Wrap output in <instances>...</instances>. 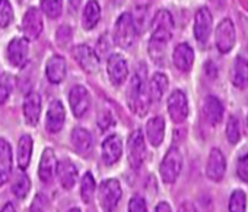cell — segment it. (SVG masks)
Listing matches in <instances>:
<instances>
[{
  "label": "cell",
  "instance_id": "20",
  "mask_svg": "<svg viewBox=\"0 0 248 212\" xmlns=\"http://www.w3.org/2000/svg\"><path fill=\"white\" fill-rule=\"evenodd\" d=\"M28 57V40L27 38H14L8 46V59L11 65L21 67Z\"/></svg>",
  "mask_w": 248,
  "mask_h": 212
},
{
  "label": "cell",
  "instance_id": "2",
  "mask_svg": "<svg viewBox=\"0 0 248 212\" xmlns=\"http://www.w3.org/2000/svg\"><path fill=\"white\" fill-rule=\"evenodd\" d=\"M174 31V19L168 11H158L152 21V38H151V50L158 49L162 50L167 43L171 40Z\"/></svg>",
  "mask_w": 248,
  "mask_h": 212
},
{
  "label": "cell",
  "instance_id": "13",
  "mask_svg": "<svg viewBox=\"0 0 248 212\" xmlns=\"http://www.w3.org/2000/svg\"><path fill=\"white\" fill-rule=\"evenodd\" d=\"M212 24H213V18L212 14L207 8H200L196 14L194 18V37L200 44H206L210 33H212Z\"/></svg>",
  "mask_w": 248,
  "mask_h": 212
},
{
  "label": "cell",
  "instance_id": "11",
  "mask_svg": "<svg viewBox=\"0 0 248 212\" xmlns=\"http://www.w3.org/2000/svg\"><path fill=\"white\" fill-rule=\"evenodd\" d=\"M69 102L75 117H83L91 105V95L82 85H76L69 92Z\"/></svg>",
  "mask_w": 248,
  "mask_h": 212
},
{
  "label": "cell",
  "instance_id": "30",
  "mask_svg": "<svg viewBox=\"0 0 248 212\" xmlns=\"http://www.w3.org/2000/svg\"><path fill=\"white\" fill-rule=\"evenodd\" d=\"M167 89H168V78L164 73H159V72L155 73L151 78V82H149V94H151V98L154 101L162 99V97L167 92Z\"/></svg>",
  "mask_w": 248,
  "mask_h": 212
},
{
  "label": "cell",
  "instance_id": "5",
  "mask_svg": "<svg viewBox=\"0 0 248 212\" xmlns=\"http://www.w3.org/2000/svg\"><path fill=\"white\" fill-rule=\"evenodd\" d=\"M121 196H123V190L118 180L115 179L104 180L98 189V200L104 212H114Z\"/></svg>",
  "mask_w": 248,
  "mask_h": 212
},
{
  "label": "cell",
  "instance_id": "16",
  "mask_svg": "<svg viewBox=\"0 0 248 212\" xmlns=\"http://www.w3.org/2000/svg\"><path fill=\"white\" fill-rule=\"evenodd\" d=\"M57 165H59V161L56 158L54 151L50 148L44 149V152L41 155L40 167H38V176H40L41 181L51 183L54 180V177L57 176Z\"/></svg>",
  "mask_w": 248,
  "mask_h": 212
},
{
  "label": "cell",
  "instance_id": "35",
  "mask_svg": "<svg viewBox=\"0 0 248 212\" xmlns=\"http://www.w3.org/2000/svg\"><path fill=\"white\" fill-rule=\"evenodd\" d=\"M41 9L48 18L56 19L62 15L63 3L62 0H41Z\"/></svg>",
  "mask_w": 248,
  "mask_h": 212
},
{
  "label": "cell",
  "instance_id": "17",
  "mask_svg": "<svg viewBox=\"0 0 248 212\" xmlns=\"http://www.w3.org/2000/svg\"><path fill=\"white\" fill-rule=\"evenodd\" d=\"M223 113L225 110H223L222 101L217 97H213V95L206 97L203 102V117L210 126L219 125L223 119Z\"/></svg>",
  "mask_w": 248,
  "mask_h": 212
},
{
  "label": "cell",
  "instance_id": "42",
  "mask_svg": "<svg viewBox=\"0 0 248 212\" xmlns=\"http://www.w3.org/2000/svg\"><path fill=\"white\" fill-rule=\"evenodd\" d=\"M154 212H172V209H171L170 203H167V202H159V203L156 205V208H155Z\"/></svg>",
  "mask_w": 248,
  "mask_h": 212
},
{
  "label": "cell",
  "instance_id": "44",
  "mask_svg": "<svg viewBox=\"0 0 248 212\" xmlns=\"http://www.w3.org/2000/svg\"><path fill=\"white\" fill-rule=\"evenodd\" d=\"M67 212H80V209H79V208H72V209H69Z\"/></svg>",
  "mask_w": 248,
  "mask_h": 212
},
{
  "label": "cell",
  "instance_id": "21",
  "mask_svg": "<svg viewBox=\"0 0 248 212\" xmlns=\"http://www.w3.org/2000/svg\"><path fill=\"white\" fill-rule=\"evenodd\" d=\"M172 62L175 67L181 72H188L194 63V51L187 43H181L174 49Z\"/></svg>",
  "mask_w": 248,
  "mask_h": 212
},
{
  "label": "cell",
  "instance_id": "27",
  "mask_svg": "<svg viewBox=\"0 0 248 212\" xmlns=\"http://www.w3.org/2000/svg\"><path fill=\"white\" fill-rule=\"evenodd\" d=\"M232 83L238 89H245L248 86V59L238 56L232 69Z\"/></svg>",
  "mask_w": 248,
  "mask_h": 212
},
{
  "label": "cell",
  "instance_id": "31",
  "mask_svg": "<svg viewBox=\"0 0 248 212\" xmlns=\"http://www.w3.org/2000/svg\"><path fill=\"white\" fill-rule=\"evenodd\" d=\"M229 212H247V195L244 190H233L229 196L228 202Z\"/></svg>",
  "mask_w": 248,
  "mask_h": 212
},
{
  "label": "cell",
  "instance_id": "29",
  "mask_svg": "<svg viewBox=\"0 0 248 212\" xmlns=\"http://www.w3.org/2000/svg\"><path fill=\"white\" fill-rule=\"evenodd\" d=\"M31 155H32V138L30 135H24L19 139L18 144V167L21 170L28 168L30 161H31Z\"/></svg>",
  "mask_w": 248,
  "mask_h": 212
},
{
  "label": "cell",
  "instance_id": "24",
  "mask_svg": "<svg viewBox=\"0 0 248 212\" xmlns=\"http://www.w3.org/2000/svg\"><path fill=\"white\" fill-rule=\"evenodd\" d=\"M46 75L51 83L63 82V79L66 76V60L57 54L50 57L47 65H46Z\"/></svg>",
  "mask_w": 248,
  "mask_h": 212
},
{
  "label": "cell",
  "instance_id": "38",
  "mask_svg": "<svg viewBox=\"0 0 248 212\" xmlns=\"http://www.w3.org/2000/svg\"><path fill=\"white\" fill-rule=\"evenodd\" d=\"M236 176L241 181L248 183V152L241 155L236 161Z\"/></svg>",
  "mask_w": 248,
  "mask_h": 212
},
{
  "label": "cell",
  "instance_id": "37",
  "mask_svg": "<svg viewBox=\"0 0 248 212\" xmlns=\"http://www.w3.org/2000/svg\"><path fill=\"white\" fill-rule=\"evenodd\" d=\"M14 81L9 75H0V104H5L12 92Z\"/></svg>",
  "mask_w": 248,
  "mask_h": 212
},
{
  "label": "cell",
  "instance_id": "15",
  "mask_svg": "<svg viewBox=\"0 0 248 212\" xmlns=\"http://www.w3.org/2000/svg\"><path fill=\"white\" fill-rule=\"evenodd\" d=\"M66 122V112L63 104L59 99H54L47 112V119H46V129L50 133H59Z\"/></svg>",
  "mask_w": 248,
  "mask_h": 212
},
{
  "label": "cell",
  "instance_id": "6",
  "mask_svg": "<svg viewBox=\"0 0 248 212\" xmlns=\"http://www.w3.org/2000/svg\"><path fill=\"white\" fill-rule=\"evenodd\" d=\"M235 41H236V34H235L233 22L229 18L222 19L215 33V43L217 50L222 54H226L233 49Z\"/></svg>",
  "mask_w": 248,
  "mask_h": 212
},
{
  "label": "cell",
  "instance_id": "22",
  "mask_svg": "<svg viewBox=\"0 0 248 212\" xmlns=\"http://www.w3.org/2000/svg\"><path fill=\"white\" fill-rule=\"evenodd\" d=\"M12 176V149L8 141L0 139V186L9 181Z\"/></svg>",
  "mask_w": 248,
  "mask_h": 212
},
{
  "label": "cell",
  "instance_id": "7",
  "mask_svg": "<svg viewBox=\"0 0 248 212\" xmlns=\"http://www.w3.org/2000/svg\"><path fill=\"white\" fill-rule=\"evenodd\" d=\"M168 113L174 123H184L188 117V101L183 91L175 89L168 97Z\"/></svg>",
  "mask_w": 248,
  "mask_h": 212
},
{
  "label": "cell",
  "instance_id": "32",
  "mask_svg": "<svg viewBox=\"0 0 248 212\" xmlns=\"http://www.w3.org/2000/svg\"><path fill=\"white\" fill-rule=\"evenodd\" d=\"M95 187H96V183H95L93 176L91 173H85L80 180V197L85 203H89L92 200Z\"/></svg>",
  "mask_w": 248,
  "mask_h": 212
},
{
  "label": "cell",
  "instance_id": "12",
  "mask_svg": "<svg viewBox=\"0 0 248 212\" xmlns=\"http://www.w3.org/2000/svg\"><path fill=\"white\" fill-rule=\"evenodd\" d=\"M226 171V160L222 154L220 149L213 148L209 152L207 157V164H206V177L215 183L220 181L225 176Z\"/></svg>",
  "mask_w": 248,
  "mask_h": 212
},
{
  "label": "cell",
  "instance_id": "41",
  "mask_svg": "<svg viewBox=\"0 0 248 212\" xmlns=\"http://www.w3.org/2000/svg\"><path fill=\"white\" fill-rule=\"evenodd\" d=\"M177 212H197V209L194 208V205L193 203H190V202H184V203H181L180 205V208H178V211Z\"/></svg>",
  "mask_w": 248,
  "mask_h": 212
},
{
  "label": "cell",
  "instance_id": "28",
  "mask_svg": "<svg viewBox=\"0 0 248 212\" xmlns=\"http://www.w3.org/2000/svg\"><path fill=\"white\" fill-rule=\"evenodd\" d=\"M101 19V8L96 0H88L82 14V27L85 30H92L98 25Z\"/></svg>",
  "mask_w": 248,
  "mask_h": 212
},
{
  "label": "cell",
  "instance_id": "45",
  "mask_svg": "<svg viewBox=\"0 0 248 212\" xmlns=\"http://www.w3.org/2000/svg\"><path fill=\"white\" fill-rule=\"evenodd\" d=\"M247 125H248V116H247Z\"/></svg>",
  "mask_w": 248,
  "mask_h": 212
},
{
  "label": "cell",
  "instance_id": "3",
  "mask_svg": "<svg viewBox=\"0 0 248 212\" xmlns=\"http://www.w3.org/2000/svg\"><path fill=\"white\" fill-rule=\"evenodd\" d=\"M138 37V27L130 14H123L114 27V41L121 49H129L135 44Z\"/></svg>",
  "mask_w": 248,
  "mask_h": 212
},
{
  "label": "cell",
  "instance_id": "9",
  "mask_svg": "<svg viewBox=\"0 0 248 212\" xmlns=\"http://www.w3.org/2000/svg\"><path fill=\"white\" fill-rule=\"evenodd\" d=\"M107 70L109 81L114 86H120L126 82L129 76V66L127 62L121 54H111L107 62Z\"/></svg>",
  "mask_w": 248,
  "mask_h": 212
},
{
  "label": "cell",
  "instance_id": "34",
  "mask_svg": "<svg viewBox=\"0 0 248 212\" xmlns=\"http://www.w3.org/2000/svg\"><path fill=\"white\" fill-rule=\"evenodd\" d=\"M226 139L229 144L235 145L239 142L241 139V128H239V122L235 116H229L228 122H226Z\"/></svg>",
  "mask_w": 248,
  "mask_h": 212
},
{
  "label": "cell",
  "instance_id": "18",
  "mask_svg": "<svg viewBox=\"0 0 248 212\" xmlns=\"http://www.w3.org/2000/svg\"><path fill=\"white\" fill-rule=\"evenodd\" d=\"M41 114V97L37 92H30L24 99V119L30 126H35Z\"/></svg>",
  "mask_w": 248,
  "mask_h": 212
},
{
  "label": "cell",
  "instance_id": "33",
  "mask_svg": "<svg viewBox=\"0 0 248 212\" xmlns=\"http://www.w3.org/2000/svg\"><path fill=\"white\" fill-rule=\"evenodd\" d=\"M30 190H31V180L28 179L27 174H19L12 184V193L18 199H24L28 196Z\"/></svg>",
  "mask_w": 248,
  "mask_h": 212
},
{
  "label": "cell",
  "instance_id": "39",
  "mask_svg": "<svg viewBox=\"0 0 248 212\" xmlns=\"http://www.w3.org/2000/svg\"><path fill=\"white\" fill-rule=\"evenodd\" d=\"M127 211L129 212H148V205H146V200L136 195L130 199L129 202V206H127Z\"/></svg>",
  "mask_w": 248,
  "mask_h": 212
},
{
  "label": "cell",
  "instance_id": "43",
  "mask_svg": "<svg viewBox=\"0 0 248 212\" xmlns=\"http://www.w3.org/2000/svg\"><path fill=\"white\" fill-rule=\"evenodd\" d=\"M0 212H16V209H15V206L12 203H6Z\"/></svg>",
  "mask_w": 248,
  "mask_h": 212
},
{
  "label": "cell",
  "instance_id": "40",
  "mask_svg": "<svg viewBox=\"0 0 248 212\" xmlns=\"http://www.w3.org/2000/svg\"><path fill=\"white\" fill-rule=\"evenodd\" d=\"M114 123H115V122H114V116L111 114L109 110L101 112V114H99V117H98V126H99L102 130H107V129L112 128Z\"/></svg>",
  "mask_w": 248,
  "mask_h": 212
},
{
  "label": "cell",
  "instance_id": "26",
  "mask_svg": "<svg viewBox=\"0 0 248 212\" xmlns=\"http://www.w3.org/2000/svg\"><path fill=\"white\" fill-rule=\"evenodd\" d=\"M70 141H72L75 151L80 155H88L92 149V136L83 128L73 129V132L70 135Z\"/></svg>",
  "mask_w": 248,
  "mask_h": 212
},
{
  "label": "cell",
  "instance_id": "25",
  "mask_svg": "<svg viewBox=\"0 0 248 212\" xmlns=\"http://www.w3.org/2000/svg\"><path fill=\"white\" fill-rule=\"evenodd\" d=\"M57 174L60 179V183L63 186V189L70 190L75 187L76 181H78V168L75 167V164L69 160H64L62 163H59L57 165Z\"/></svg>",
  "mask_w": 248,
  "mask_h": 212
},
{
  "label": "cell",
  "instance_id": "23",
  "mask_svg": "<svg viewBox=\"0 0 248 212\" xmlns=\"http://www.w3.org/2000/svg\"><path fill=\"white\" fill-rule=\"evenodd\" d=\"M146 138L152 147H159L165 138V120L161 116L152 117L146 123Z\"/></svg>",
  "mask_w": 248,
  "mask_h": 212
},
{
  "label": "cell",
  "instance_id": "8",
  "mask_svg": "<svg viewBox=\"0 0 248 212\" xmlns=\"http://www.w3.org/2000/svg\"><path fill=\"white\" fill-rule=\"evenodd\" d=\"M127 149H129L130 165L135 170L140 168L142 164L145 163V158H146V141H145V136L140 130H135L130 135Z\"/></svg>",
  "mask_w": 248,
  "mask_h": 212
},
{
  "label": "cell",
  "instance_id": "1",
  "mask_svg": "<svg viewBox=\"0 0 248 212\" xmlns=\"http://www.w3.org/2000/svg\"><path fill=\"white\" fill-rule=\"evenodd\" d=\"M151 94H149V85L145 78V72H138L129 85L127 89V104L130 110L138 116H145L149 112L151 107Z\"/></svg>",
  "mask_w": 248,
  "mask_h": 212
},
{
  "label": "cell",
  "instance_id": "10",
  "mask_svg": "<svg viewBox=\"0 0 248 212\" xmlns=\"http://www.w3.org/2000/svg\"><path fill=\"white\" fill-rule=\"evenodd\" d=\"M72 56L76 60V63L88 73L96 72L99 67V59L96 53L86 44H80L72 49Z\"/></svg>",
  "mask_w": 248,
  "mask_h": 212
},
{
  "label": "cell",
  "instance_id": "19",
  "mask_svg": "<svg viewBox=\"0 0 248 212\" xmlns=\"http://www.w3.org/2000/svg\"><path fill=\"white\" fill-rule=\"evenodd\" d=\"M121 154H123V144H121V141H120L118 136L111 135V136H108L102 142L101 155H102V161L107 165H111V164L117 163L120 160Z\"/></svg>",
  "mask_w": 248,
  "mask_h": 212
},
{
  "label": "cell",
  "instance_id": "36",
  "mask_svg": "<svg viewBox=\"0 0 248 212\" xmlns=\"http://www.w3.org/2000/svg\"><path fill=\"white\" fill-rule=\"evenodd\" d=\"M14 19V9L9 0H0V28H6Z\"/></svg>",
  "mask_w": 248,
  "mask_h": 212
},
{
  "label": "cell",
  "instance_id": "4",
  "mask_svg": "<svg viewBox=\"0 0 248 212\" xmlns=\"http://www.w3.org/2000/svg\"><path fill=\"white\" fill-rule=\"evenodd\" d=\"M181 170H183V155L178 148L172 147L168 149V152L162 158V163L159 167L162 181L167 184L175 183L181 174Z\"/></svg>",
  "mask_w": 248,
  "mask_h": 212
},
{
  "label": "cell",
  "instance_id": "14",
  "mask_svg": "<svg viewBox=\"0 0 248 212\" xmlns=\"http://www.w3.org/2000/svg\"><path fill=\"white\" fill-rule=\"evenodd\" d=\"M22 30L27 40H37L43 31V16L37 8H30L22 19Z\"/></svg>",
  "mask_w": 248,
  "mask_h": 212
}]
</instances>
